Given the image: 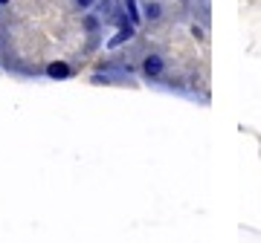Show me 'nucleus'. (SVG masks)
I'll return each mask as SVG.
<instances>
[{"label":"nucleus","mask_w":261,"mask_h":243,"mask_svg":"<svg viewBox=\"0 0 261 243\" xmlns=\"http://www.w3.org/2000/svg\"><path fill=\"white\" fill-rule=\"evenodd\" d=\"M140 73L145 81H160L163 75H166V58L160 55L157 49H151L145 55L140 58Z\"/></svg>","instance_id":"f257e3e1"},{"label":"nucleus","mask_w":261,"mask_h":243,"mask_svg":"<svg viewBox=\"0 0 261 243\" xmlns=\"http://www.w3.org/2000/svg\"><path fill=\"white\" fill-rule=\"evenodd\" d=\"M134 38H137V26H134V23H125V26H119L111 35V41H105V49H108V52H113V49L125 47V44H128V41H134Z\"/></svg>","instance_id":"f03ea898"},{"label":"nucleus","mask_w":261,"mask_h":243,"mask_svg":"<svg viewBox=\"0 0 261 243\" xmlns=\"http://www.w3.org/2000/svg\"><path fill=\"white\" fill-rule=\"evenodd\" d=\"M142 18H145V23H151V26L163 23V18H166L163 0H145V3H142Z\"/></svg>","instance_id":"7ed1b4c3"},{"label":"nucleus","mask_w":261,"mask_h":243,"mask_svg":"<svg viewBox=\"0 0 261 243\" xmlns=\"http://www.w3.org/2000/svg\"><path fill=\"white\" fill-rule=\"evenodd\" d=\"M44 75L47 78H53V81H64V78H70L73 75V67H70V61H49L47 67H44Z\"/></svg>","instance_id":"20e7f679"},{"label":"nucleus","mask_w":261,"mask_h":243,"mask_svg":"<svg viewBox=\"0 0 261 243\" xmlns=\"http://www.w3.org/2000/svg\"><path fill=\"white\" fill-rule=\"evenodd\" d=\"M102 26H105V18L99 15V12H84L82 15V32L84 35H99L102 32Z\"/></svg>","instance_id":"39448f33"},{"label":"nucleus","mask_w":261,"mask_h":243,"mask_svg":"<svg viewBox=\"0 0 261 243\" xmlns=\"http://www.w3.org/2000/svg\"><path fill=\"white\" fill-rule=\"evenodd\" d=\"M122 3V9L128 12V20L134 23V26L140 29L142 23H145V18H142V6H140V0H119Z\"/></svg>","instance_id":"423d86ee"},{"label":"nucleus","mask_w":261,"mask_h":243,"mask_svg":"<svg viewBox=\"0 0 261 243\" xmlns=\"http://www.w3.org/2000/svg\"><path fill=\"white\" fill-rule=\"evenodd\" d=\"M116 6H119V0H96V6H93V9L99 12L102 18H111Z\"/></svg>","instance_id":"0eeeda50"},{"label":"nucleus","mask_w":261,"mask_h":243,"mask_svg":"<svg viewBox=\"0 0 261 243\" xmlns=\"http://www.w3.org/2000/svg\"><path fill=\"white\" fill-rule=\"evenodd\" d=\"M73 6H75L79 12H90V9L96 6V0H73Z\"/></svg>","instance_id":"6e6552de"},{"label":"nucleus","mask_w":261,"mask_h":243,"mask_svg":"<svg viewBox=\"0 0 261 243\" xmlns=\"http://www.w3.org/2000/svg\"><path fill=\"white\" fill-rule=\"evenodd\" d=\"M192 35H195L197 41H206V32H203L200 26H197V23H192Z\"/></svg>","instance_id":"1a4fd4ad"},{"label":"nucleus","mask_w":261,"mask_h":243,"mask_svg":"<svg viewBox=\"0 0 261 243\" xmlns=\"http://www.w3.org/2000/svg\"><path fill=\"white\" fill-rule=\"evenodd\" d=\"M3 6H12V0H0V9H3Z\"/></svg>","instance_id":"9d476101"},{"label":"nucleus","mask_w":261,"mask_h":243,"mask_svg":"<svg viewBox=\"0 0 261 243\" xmlns=\"http://www.w3.org/2000/svg\"><path fill=\"white\" fill-rule=\"evenodd\" d=\"M0 12H3V9H0Z\"/></svg>","instance_id":"9b49d317"}]
</instances>
